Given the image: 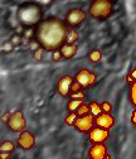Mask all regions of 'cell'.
<instances>
[{
	"label": "cell",
	"instance_id": "cell-1",
	"mask_svg": "<svg viewBox=\"0 0 136 159\" xmlns=\"http://www.w3.org/2000/svg\"><path fill=\"white\" fill-rule=\"evenodd\" d=\"M67 24L57 18H47L39 23L35 30L37 42L43 49L55 51L59 49L64 42L67 35Z\"/></svg>",
	"mask_w": 136,
	"mask_h": 159
},
{
	"label": "cell",
	"instance_id": "cell-2",
	"mask_svg": "<svg viewBox=\"0 0 136 159\" xmlns=\"http://www.w3.org/2000/svg\"><path fill=\"white\" fill-rule=\"evenodd\" d=\"M113 10L112 0H93L90 5V15L94 19H107Z\"/></svg>",
	"mask_w": 136,
	"mask_h": 159
},
{
	"label": "cell",
	"instance_id": "cell-3",
	"mask_svg": "<svg viewBox=\"0 0 136 159\" xmlns=\"http://www.w3.org/2000/svg\"><path fill=\"white\" fill-rule=\"evenodd\" d=\"M73 80H74V82H77L82 89H87V87H91V86H93L96 84L97 75L91 72V71H88V70H86V68H82V70H80L78 72L76 73Z\"/></svg>",
	"mask_w": 136,
	"mask_h": 159
},
{
	"label": "cell",
	"instance_id": "cell-4",
	"mask_svg": "<svg viewBox=\"0 0 136 159\" xmlns=\"http://www.w3.org/2000/svg\"><path fill=\"white\" fill-rule=\"evenodd\" d=\"M8 128L14 131V133H22L23 130H25V126H27V120L23 115L22 111H15L10 115V119L9 121L7 123Z\"/></svg>",
	"mask_w": 136,
	"mask_h": 159
},
{
	"label": "cell",
	"instance_id": "cell-5",
	"mask_svg": "<svg viewBox=\"0 0 136 159\" xmlns=\"http://www.w3.org/2000/svg\"><path fill=\"white\" fill-rule=\"evenodd\" d=\"M86 19V13L78 8L76 9H71L67 15H66V24L69 27V28H76L81 25Z\"/></svg>",
	"mask_w": 136,
	"mask_h": 159
},
{
	"label": "cell",
	"instance_id": "cell-6",
	"mask_svg": "<svg viewBox=\"0 0 136 159\" xmlns=\"http://www.w3.org/2000/svg\"><path fill=\"white\" fill-rule=\"evenodd\" d=\"M110 136V130L108 129H102L99 126H93L90 131H88V138L90 142L92 144H100V143H105Z\"/></svg>",
	"mask_w": 136,
	"mask_h": 159
},
{
	"label": "cell",
	"instance_id": "cell-7",
	"mask_svg": "<svg viewBox=\"0 0 136 159\" xmlns=\"http://www.w3.org/2000/svg\"><path fill=\"white\" fill-rule=\"evenodd\" d=\"M73 126L81 133H87L94 126V116L91 114H87L85 116H78Z\"/></svg>",
	"mask_w": 136,
	"mask_h": 159
},
{
	"label": "cell",
	"instance_id": "cell-8",
	"mask_svg": "<svg viewBox=\"0 0 136 159\" xmlns=\"http://www.w3.org/2000/svg\"><path fill=\"white\" fill-rule=\"evenodd\" d=\"M18 145L23 150H30L34 145H35V138L34 135L28 131V130H23L18 138Z\"/></svg>",
	"mask_w": 136,
	"mask_h": 159
},
{
	"label": "cell",
	"instance_id": "cell-9",
	"mask_svg": "<svg viewBox=\"0 0 136 159\" xmlns=\"http://www.w3.org/2000/svg\"><path fill=\"white\" fill-rule=\"evenodd\" d=\"M115 125V119L111 114L101 112L100 115L94 116V126H99L102 129H111Z\"/></svg>",
	"mask_w": 136,
	"mask_h": 159
},
{
	"label": "cell",
	"instance_id": "cell-10",
	"mask_svg": "<svg viewBox=\"0 0 136 159\" xmlns=\"http://www.w3.org/2000/svg\"><path fill=\"white\" fill-rule=\"evenodd\" d=\"M73 77H71V76H63L59 81H58V84H57V91L59 92V95L62 96V97H67V96H69V92H71V86H72V84H73Z\"/></svg>",
	"mask_w": 136,
	"mask_h": 159
},
{
	"label": "cell",
	"instance_id": "cell-11",
	"mask_svg": "<svg viewBox=\"0 0 136 159\" xmlns=\"http://www.w3.org/2000/svg\"><path fill=\"white\" fill-rule=\"evenodd\" d=\"M108 154L107 148L103 143L100 144H92V147L88 150L90 159H105V157Z\"/></svg>",
	"mask_w": 136,
	"mask_h": 159
},
{
	"label": "cell",
	"instance_id": "cell-12",
	"mask_svg": "<svg viewBox=\"0 0 136 159\" xmlns=\"http://www.w3.org/2000/svg\"><path fill=\"white\" fill-rule=\"evenodd\" d=\"M61 53H62V57L66 58V59H71L76 56L77 53V44H63L61 48H59Z\"/></svg>",
	"mask_w": 136,
	"mask_h": 159
},
{
	"label": "cell",
	"instance_id": "cell-13",
	"mask_svg": "<svg viewBox=\"0 0 136 159\" xmlns=\"http://www.w3.org/2000/svg\"><path fill=\"white\" fill-rule=\"evenodd\" d=\"M78 39H80L78 32H77L76 29H73V28H68L64 44H76L77 42H78Z\"/></svg>",
	"mask_w": 136,
	"mask_h": 159
},
{
	"label": "cell",
	"instance_id": "cell-14",
	"mask_svg": "<svg viewBox=\"0 0 136 159\" xmlns=\"http://www.w3.org/2000/svg\"><path fill=\"white\" fill-rule=\"evenodd\" d=\"M88 59H90V62L93 63V65H97V63H100L101 62V59H102V53L100 49H93L88 53Z\"/></svg>",
	"mask_w": 136,
	"mask_h": 159
},
{
	"label": "cell",
	"instance_id": "cell-15",
	"mask_svg": "<svg viewBox=\"0 0 136 159\" xmlns=\"http://www.w3.org/2000/svg\"><path fill=\"white\" fill-rule=\"evenodd\" d=\"M14 150H15V144L13 142H10V140H5V142H3L2 144H0V152H2V153H10V154H13Z\"/></svg>",
	"mask_w": 136,
	"mask_h": 159
},
{
	"label": "cell",
	"instance_id": "cell-16",
	"mask_svg": "<svg viewBox=\"0 0 136 159\" xmlns=\"http://www.w3.org/2000/svg\"><path fill=\"white\" fill-rule=\"evenodd\" d=\"M88 107H90V114L93 115V116H97V115H100L102 112L101 110V105L97 102V101H91L88 104Z\"/></svg>",
	"mask_w": 136,
	"mask_h": 159
},
{
	"label": "cell",
	"instance_id": "cell-17",
	"mask_svg": "<svg viewBox=\"0 0 136 159\" xmlns=\"http://www.w3.org/2000/svg\"><path fill=\"white\" fill-rule=\"evenodd\" d=\"M82 104H85V100H72L71 98L68 105H67V109H68L69 112H76L77 109H78Z\"/></svg>",
	"mask_w": 136,
	"mask_h": 159
},
{
	"label": "cell",
	"instance_id": "cell-18",
	"mask_svg": "<svg viewBox=\"0 0 136 159\" xmlns=\"http://www.w3.org/2000/svg\"><path fill=\"white\" fill-rule=\"evenodd\" d=\"M130 101L136 109V80L132 82V85L130 87Z\"/></svg>",
	"mask_w": 136,
	"mask_h": 159
},
{
	"label": "cell",
	"instance_id": "cell-19",
	"mask_svg": "<svg viewBox=\"0 0 136 159\" xmlns=\"http://www.w3.org/2000/svg\"><path fill=\"white\" fill-rule=\"evenodd\" d=\"M77 114L76 112H69L67 116H66V119H64V123L67 124V125H69V126H72V125H74V123H76V120H77Z\"/></svg>",
	"mask_w": 136,
	"mask_h": 159
},
{
	"label": "cell",
	"instance_id": "cell-20",
	"mask_svg": "<svg viewBox=\"0 0 136 159\" xmlns=\"http://www.w3.org/2000/svg\"><path fill=\"white\" fill-rule=\"evenodd\" d=\"M76 114H77V116H85V115L90 114V107H88V105H87V104H82L78 109H77Z\"/></svg>",
	"mask_w": 136,
	"mask_h": 159
},
{
	"label": "cell",
	"instance_id": "cell-21",
	"mask_svg": "<svg viewBox=\"0 0 136 159\" xmlns=\"http://www.w3.org/2000/svg\"><path fill=\"white\" fill-rule=\"evenodd\" d=\"M69 96H71L72 100H85L86 98V95H85L83 90L77 91V92H72V93H69Z\"/></svg>",
	"mask_w": 136,
	"mask_h": 159
},
{
	"label": "cell",
	"instance_id": "cell-22",
	"mask_svg": "<svg viewBox=\"0 0 136 159\" xmlns=\"http://www.w3.org/2000/svg\"><path fill=\"white\" fill-rule=\"evenodd\" d=\"M100 105H101V110H102V112L111 114V111H112V105H111L108 101H103V102L100 104Z\"/></svg>",
	"mask_w": 136,
	"mask_h": 159
},
{
	"label": "cell",
	"instance_id": "cell-23",
	"mask_svg": "<svg viewBox=\"0 0 136 159\" xmlns=\"http://www.w3.org/2000/svg\"><path fill=\"white\" fill-rule=\"evenodd\" d=\"M43 52H44V49L39 46L38 47L37 49H34V57H35V59H38V61H39V59H42V57H43Z\"/></svg>",
	"mask_w": 136,
	"mask_h": 159
},
{
	"label": "cell",
	"instance_id": "cell-24",
	"mask_svg": "<svg viewBox=\"0 0 136 159\" xmlns=\"http://www.w3.org/2000/svg\"><path fill=\"white\" fill-rule=\"evenodd\" d=\"M52 58H53V61H61V58H63L61 51H59V49L53 51V52H52Z\"/></svg>",
	"mask_w": 136,
	"mask_h": 159
},
{
	"label": "cell",
	"instance_id": "cell-25",
	"mask_svg": "<svg viewBox=\"0 0 136 159\" xmlns=\"http://www.w3.org/2000/svg\"><path fill=\"white\" fill-rule=\"evenodd\" d=\"M81 90H83L78 84L77 82H74L73 81V84H72V86H71V92L69 93H72V92H77V91H81Z\"/></svg>",
	"mask_w": 136,
	"mask_h": 159
},
{
	"label": "cell",
	"instance_id": "cell-26",
	"mask_svg": "<svg viewBox=\"0 0 136 159\" xmlns=\"http://www.w3.org/2000/svg\"><path fill=\"white\" fill-rule=\"evenodd\" d=\"M10 115H11V112H5V114L2 116V121L7 124V123L9 121V119H10Z\"/></svg>",
	"mask_w": 136,
	"mask_h": 159
},
{
	"label": "cell",
	"instance_id": "cell-27",
	"mask_svg": "<svg viewBox=\"0 0 136 159\" xmlns=\"http://www.w3.org/2000/svg\"><path fill=\"white\" fill-rule=\"evenodd\" d=\"M131 123H132V125L134 126H136V109L132 111V114H131Z\"/></svg>",
	"mask_w": 136,
	"mask_h": 159
},
{
	"label": "cell",
	"instance_id": "cell-28",
	"mask_svg": "<svg viewBox=\"0 0 136 159\" xmlns=\"http://www.w3.org/2000/svg\"><path fill=\"white\" fill-rule=\"evenodd\" d=\"M11 154L10 153H2L0 152V159H10Z\"/></svg>",
	"mask_w": 136,
	"mask_h": 159
},
{
	"label": "cell",
	"instance_id": "cell-29",
	"mask_svg": "<svg viewBox=\"0 0 136 159\" xmlns=\"http://www.w3.org/2000/svg\"><path fill=\"white\" fill-rule=\"evenodd\" d=\"M134 81H135V80H134V78H132V76L129 73V75L126 76V82H127L129 85H132V82H134Z\"/></svg>",
	"mask_w": 136,
	"mask_h": 159
},
{
	"label": "cell",
	"instance_id": "cell-30",
	"mask_svg": "<svg viewBox=\"0 0 136 159\" xmlns=\"http://www.w3.org/2000/svg\"><path fill=\"white\" fill-rule=\"evenodd\" d=\"M130 75L132 76V78H134V80H136V66H135V67H134V70L130 72Z\"/></svg>",
	"mask_w": 136,
	"mask_h": 159
},
{
	"label": "cell",
	"instance_id": "cell-31",
	"mask_svg": "<svg viewBox=\"0 0 136 159\" xmlns=\"http://www.w3.org/2000/svg\"><path fill=\"white\" fill-rule=\"evenodd\" d=\"M105 159H112V157H111V155H110V154H107V155H106V157H105Z\"/></svg>",
	"mask_w": 136,
	"mask_h": 159
}]
</instances>
